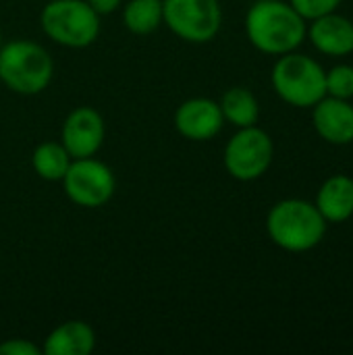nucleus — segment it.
Returning <instances> with one entry per match:
<instances>
[{
  "label": "nucleus",
  "mask_w": 353,
  "mask_h": 355,
  "mask_svg": "<svg viewBox=\"0 0 353 355\" xmlns=\"http://www.w3.org/2000/svg\"><path fill=\"white\" fill-rule=\"evenodd\" d=\"M250 44L264 54H287L298 50L306 35V19L283 0H256L246 15Z\"/></svg>",
  "instance_id": "1"
},
{
  "label": "nucleus",
  "mask_w": 353,
  "mask_h": 355,
  "mask_svg": "<svg viewBox=\"0 0 353 355\" xmlns=\"http://www.w3.org/2000/svg\"><path fill=\"white\" fill-rule=\"evenodd\" d=\"M266 231L275 245L285 252L302 254L314 250L327 233V220L316 204L308 200H281L266 216Z\"/></svg>",
  "instance_id": "2"
},
{
  "label": "nucleus",
  "mask_w": 353,
  "mask_h": 355,
  "mask_svg": "<svg viewBox=\"0 0 353 355\" xmlns=\"http://www.w3.org/2000/svg\"><path fill=\"white\" fill-rule=\"evenodd\" d=\"M54 75L48 50L31 40H12L0 46V81L15 94L35 96L44 92Z\"/></svg>",
  "instance_id": "3"
},
{
  "label": "nucleus",
  "mask_w": 353,
  "mask_h": 355,
  "mask_svg": "<svg viewBox=\"0 0 353 355\" xmlns=\"http://www.w3.org/2000/svg\"><path fill=\"white\" fill-rule=\"evenodd\" d=\"M270 81L277 96L295 108H312L327 96V71L322 64L295 50L281 54L273 67Z\"/></svg>",
  "instance_id": "4"
},
{
  "label": "nucleus",
  "mask_w": 353,
  "mask_h": 355,
  "mask_svg": "<svg viewBox=\"0 0 353 355\" xmlns=\"http://www.w3.org/2000/svg\"><path fill=\"white\" fill-rule=\"evenodd\" d=\"M40 23L44 33L64 48H87L100 35V15L87 0H50Z\"/></svg>",
  "instance_id": "5"
},
{
  "label": "nucleus",
  "mask_w": 353,
  "mask_h": 355,
  "mask_svg": "<svg viewBox=\"0 0 353 355\" xmlns=\"http://www.w3.org/2000/svg\"><path fill=\"white\" fill-rule=\"evenodd\" d=\"M273 156L275 144L264 129L241 127L225 146V168L237 181H256L270 168Z\"/></svg>",
  "instance_id": "6"
},
{
  "label": "nucleus",
  "mask_w": 353,
  "mask_h": 355,
  "mask_svg": "<svg viewBox=\"0 0 353 355\" xmlns=\"http://www.w3.org/2000/svg\"><path fill=\"white\" fill-rule=\"evenodd\" d=\"M164 23L185 42L206 44L216 37L223 25L218 0H162Z\"/></svg>",
  "instance_id": "7"
},
{
  "label": "nucleus",
  "mask_w": 353,
  "mask_h": 355,
  "mask_svg": "<svg viewBox=\"0 0 353 355\" xmlns=\"http://www.w3.org/2000/svg\"><path fill=\"white\" fill-rule=\"evenodd\" d=\"M62 189L73 204L81 208H100L112 200L117 179L110 166L92 156L73 158L62 177Z\"/></svg>",
  "instance_id": "8"
},
{
  "label": "nucleus",
  "mask_w": 353,
  "mask_h": 355,
  "mask_svg": "<svg viewBox=\"0 0 353 355\" xmlns=\"http://www.w3.org/2000/svg\"><path fill=\"white\" fill-rule=\"evenodd\" d=\"M106 127L102 114L92 106H79L69 112L60 129V144L71 158H89L104 144Z\"/></svg>",
  "instance_id": "9"
},
{
  "label": "nucleus",
  "mask_w": 353,
  "mask_h": 355,
  "mask_svg": "<svg viewBox=\"0 0 353 355\" xmlns=\"http://www.w3.org/2000/svg\"><path fill=\"white\" fill-rule=\"evenodd\" d=\"M225 125L218 102L210 98L185 100L175 112L177 131L191 141H208L221 133Z\"/></svg>",
  "instance_id": "10"
},
{
  "label": "nucleus",
  "mask_w": 353,
  "mask_h": 355,
  "mask_svg": "<svg viewBox=\"0 0 353 355\" xmlns=\"http://www.w3.org/2000/svg\"><path fill=\"white\" fill-rule=\"evenodd\" d=\"M312 123L316 133L333 144L347 146L353 141V104L350 100L325 96L312 106Z\"/></svg>",
  "instance_id": "11"
},
{
  "label": "nucleus",
  "mask_w": 353,
  "mask_h": 355,
  "mask_svg": "<svg viewBox=\"0 0 353 355\" xmlns=\"http://www.w3.org/2000/svg\"><path fill=\"white\" fill-rule=\"evenodd\" d=\"M308 35L314 48L327 56H347L353 52L352 19L337 12L322 15L312 21Z\"/></svg>",
  "instance_id": "12"
},
{
  "label": "nucleus",
  "mask_w": 353,
  "mask_h": 355,
  "mask_svg": "<svg viewBox=\"0 0 353 355\" xmlns=\"http://www.w3.org/2000/svg\"><path fill=\"white\" fill-rule=\"evenodd\" d=\"M96 347V333L83 320H69L56 327L44 341V355H89Z\"/></svg>",
  "instance_id": "13"
},
{
  "label": "nucleus",
  "mask_w": 353,
  "mask_h": 355,
  "mask_svg": "<svg viewBox=\"0 0 353 355\" xmlns=\"http://www.w3.org/2000/svg\"><path fill=\"white\" fill-rule=\"evenodd\" d=\"M316 208L327 223H345L353 216V179L347 175L329 177L316 196Z\"/></svg>",
  "instance_id": "14"
},
{
  "label": "nucleus",
  "mask_w": 353,
  "mask_h": 355,
  "mask_svg": "<svg viewBox=\"0 0 353 355\" xmlns=\"http://www.w3.org/2000/svg\"><path fill=\"white\" fill-rule=\"evenodd\" d=\"M221 112H223V119L229 121L231 125H235L237 129L241 127H252L258 123L260 119V104H258V98L248 89V87H229L221 102Z\"/></svg>",
  "instance_id": "15"
},
{
  "label": "nucleus",
  "mask_w": 353,
  "mask_h": 355,
  "mask_svg": "<svg viewBox=\"0 0 353 355\" xmlns=\"http://www.w3.org/2000/svg\"><path fill=\"white\" fill-rule=\"evenodd\" d=\"M71 160V154L60 141H44L31 154L33 171L44 181H62Z\"/></svg>",
  "instance_id": "16"
},
{
  "label": "nucleus",
  "mask_w": 353,
  "mask_h": 355,
  "mask_svg": "<svg viewBox=\"0 0 353 355\" xmlns=\"http://www.w3.org/2000/svg\"><path fill=\"white\" fill-rule=\"evenodd\" d=\"M125 27L135 35H148L164 23L162 0H129L123 10Z\"/></svg>",
  "instance_id": "17"
},
{
  "label": "nucleus",
  "mask_w": 353,
  "mask_h": 355,
  "mask_svg": "<svg viewBox=\"0 0 353 355\" xmlns=\"http://www.w3.org/2000/svg\"><path fill=\"white\" fill-rule=\"evenodd\" d=\"M327 96L352 100L353 98V67L337 64L327 73Z\"/></svg>",
  "instance_id": "18"
},
{
  "label": "nucleus",
  "mask_w": 353,
  "mask_h": 355,
  "mask_svg": "<svg viewBox=\"0 0 353 355\" xmlns=\"http://www.w3.org/2000/svg\"><path fill=\"white\" fill-rule=\"evenodd\" d=\"M343 0H291L289 4L306 19V21H314L322 15L335 12L339 8Z\"/></svg>",
  "instance_id": "19"
},
{
  "label": "nucleus",
  "mask_w": 353,
  "mask_h": 355,
  "mask_svg": "<svg viewBox=\"0 0 353 355\" xmlns=\"http://www.w3.org/2000/svg\"><path fill=\"white\" fill-rule=\"evenodd\" d=\"M42 347L27 339H8L0 343V355H40Z\"/></svg>",
  "instance_id": "20"
},
{
  "label": "nucleus",
  "mask_w": 353,
  "mask_h": 355,
  "mask_svg": "<svg viewBox=\"0 0 353 355\" xmlns=\"http://www.w3.org/2000/svg\"><path fill=\"white\" fill-rule=\"evenodd\" d=\"M123 0H87V4L102 17V15H110L121 6Z\"/></svg>",
  "instance_id": "21"
},
{
  "label": "nucleus",
  "mask_w": 353,
  "mask_h": 355,
  "mask_svg": "<svg viewBox=\"0 0 353 355\" xmlns=\"http://www.w3.org/2000/svg\"><path fill=\"white\" fill-rule=\"evenodd\" d=\"M0 46H2V35H0Z\"/></svg>",
  "instance_id": "22"
},
{
  "label": "nucleus",
  "mask_w": 353,
  "mask_h": 355,
  "mask_svg": "<svg viewBox=\"0 0 353 355\" xmlns=\"http://www.w3.org/2000/svg\"><path fill=\"white\" fill-rule=\"evenodd\" d=\"M352 25H353V19H352Z\"/></svg>",
  "instance_id": "23"
}]
</instances>
